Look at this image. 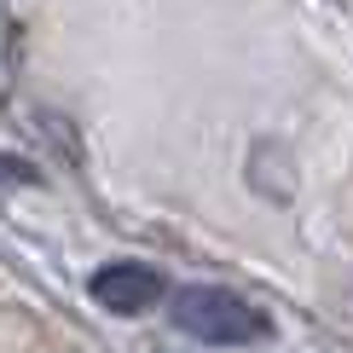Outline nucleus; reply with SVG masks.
Segmentation results:
<instances>
[{
  "label": "nucleus",
  "mask_w": 353,
  "mask_h": 353,
  "mask_svg": "<svg viewBox=\"0 0 353 353\" xmlns=\"http://www.w3.org/2000/svg\"><path fill=\"white\" fill-rule=\"evenodd\" d=\"M174 325L197 342L214 347H255L272 336V319L261 313L255 301H243L238 290H220V284H197L174 296Z\"/></svg>",
  "instance_id": "nucleus-1"
},
{
  "label": "nucleus",
  "mask_w": 353,
  "mask_h": 353,
  "mask_svg": "<svg viewBox=\"0 0 353 353\" xmlns=\"http://www.w3.org/2000/svg\"><path fill=\"white\" fill-rule=\"evenodd\" d=\"M93 301L110 313H145L163 301V272L139 267V261H110L105 272H93Z\"/></svg>",
  "instance_id": "nucleus-2"
}]
</instances>
